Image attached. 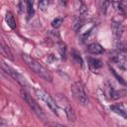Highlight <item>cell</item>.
<instances>
[{
	"instance_id": "cell-1",
	"label": "cell",
	"mask_w": 127,
	"mask_h": 127,
	"mask_svg": "<svg viewBox=\"0 0 127 127\" xmlns=\"http://www.w3.org/2000/svg\"><path fill=\"white\" fill-rule=\"evenodd\" d=\"M22 58L24 60V62L27 64V65L37 74L39 75L41 78L47 80V81H52L53 80V75L51 73V71L46 68L44 65H42L38 61H36L34 58L26 55V54H22Z\"/></svg>"
},
{
	"instance_id": "cell-2",
	"label": "cell",
	"mask_w": 127,
	"mask_h": 127,
	"mask_svg": "<svg viewBox=\"0 0 127 127\" xmlns=\"http://www.w3.org/2000/svg\"><path fill=\"white\" fill-rule=\"evenodd\" d=\"M71 92L73 94V97L78 102H80L81 104H86L88 102V97L86 95V92H85L84 87H83L81 82L76 81V82L72 83V85H71Z\"/></svg>"
},
{
	"instance_id": "cell-3",
	"label": "cell",
	"mask_w": 127,
	"mask_h": 127,
	"mask_svg": "<svg viewBox=\"0 0 127 127\" xmlns=\"http://www.w3.org/2000/svg\"><path fill=\"white\" fill-rule=\"evenodd\" d=\"M21 94H22L24 100L26 101V103H27V104L30 106V108L37 114V116L40 117V118H42V119H45V114H44L42 108L40 107V105L35 101V99H34L28 92H26V91H24V90H21Z\"/></svg>"
},
{
	"instance_id": "cell-4",
	"label": "cell",
	"mask_w": 127,
	"mask_h": 127,
	"mask_svg": "<svg viewBox=\"0 0 127 127\" xmlns=\"http://www.w3.org/2000/svg\"><path fill=\"white\" fill-rule=\"evenodd\" d=\"M35 93H36V95H37L39 98H41V99L50 107V109H51L55 114H58V105H57L55 99H54L48 92H46L45 90H42V89H35Z\"/></svg>"
},
{
	"instance_id": "cell-5",
	"label": "cell",
	"mask_w": 127,
	"mask_h": 127,
	"mask_svg": "<svg viewBox=\"0 0 127 127\" xmlns=\"http://www.w3.org/2000/svg\"><path fill=\"white\" fill-rule=\"evenodd\" d=\"M0 67H1L6 73H8L9 75H11L13 78H15V79H16L19 83H21L22 85L26 84V83H25V78H24L20 73H18L17 70H15L14 68H12L11 66H9L8 64H6L5 63L0 62Z\"/></svg>"
},
{
	"instance_id": "cell-6",
	"label": "cell",
	"mask_w": 127,
	"mask_h": 127,
	"mask_svg": "<svg viewBox=\"0 0 127 127\" xmlns=\"http://www.w3.org/2000/svg\"><path fill=\"white\" fill-rule=\"evenodd\" d=\"M113 62L118 64L119 67L122 69H126V51H116L115 54L112 56Z\"/></svg>"
},
{
	"instance_id": "cell-7",
	"label": "cell",
	"mask_w": 127,
	"mask_h": 127,
	"mask_svg": "<svg viewBox=\"0 0 127 127\" xmlns=\"http://www.w3.org/2000/svg\"><path fill=\"white\" fill-rule=\"evenodd\" d=\"M87 64H88V66L92 72L97 73V72H99V70L102 67V62L98 59H95V58H88Z\"/></svg>"
},
{
	"instance_id": "cell-8",
	"label": "cell",
	"mask_w": 127,
	"mask_h": 127,
	"mask_svg": "<svg viewBox=\"0 0 127 127\" xmlns=\"http://www.w3.org/2000/svg\"><path fill=\"white\" fill-rule=\"evenodd\" d=\"M110 109L113 112H115V113L119 114L120 116H122L123 118H126V104L125 103L121 102V103L112 104L110 106Z\"/></svg>"
},
{
	"instance_id": "cell-9",
	"label": "cell",
	"mask_w": 127,
	"mask_h": 127,
	"mask_svg": "<svg viewBox=\"0 0 127 127\" xmlns=\"http://www.w3.org/2000/svg\"><path fill=\"white\" fill-rule=\"evenodd\" d=\"M111 30L113 32V35L116 37V38H120L123 34V31H124V27L122 25L121 22L119 21H113L112 24H111Z\"/></svg>"
},
{
	"instance_id": "cell-10",
	"label": "cell",
	"mask_w": 127,
	"mask_h": 127,
	"mask_svg": "<svg viewBox=\"0 0 127 127\" xmlns=\"http://www.w3.org/2000/svg\"><path fill=\"white\" fill-rule=\"evenodd\" d=\"M87 51L90 53V54H93V55H99V54H102L104 52V49L102 48V46L98 43H92L90 44L88 47H87Z\"/></svg>"
},
{
	"instance_id": "cell-11",
	"label": "cell",
	"mask_w": 127,
	"mask_h": 127,
	"mask_svg": "<svg viewBox=\"0 0 127 127\" xmlns=\"http://www.w3.org/2000/svg\"><path fill=\"white\" fill-rule=\"evenodd\" d=\"M0 54H1L2 56H4L5 58L11 60V61L14 60L13 54H12V52L10 51V49H9L4 43H2V42H0Z\"/></svg>"
},
{
	"instance_id": "cell-12",
	"label": "cell",
	"mask_w": 127,
	"mask_h": 127,
	"mask_svg": "<svg viewBox=\"0 0 127 127\" xmlns=\"http://www.w3.org/2000/svg\"><path fill=\"white\" fill-rule=\"evenodd\" d=\"M64 112H65V115H66L67 119H68L70 122H74V121H75L76 115H75L74 109L71 107V105L66 104V105L64 106Z\"/></svg>"
},
{
	"instance_id": "cell-13",
	"label": "cell",
	"mask_w": 127,
	"mask_h": 127,
	"mask_svg": "<svg viewBox=\"0 0 127 127\" xmlns=\"http://www.w3.org/2000/svg\"><path fill=\"white\" fill-rule=\"evenodd\" d=\"M5 21L7 23V25L11 28V29H15L16 28V21L14 19V16L11 12H7L5 15Z\"/></svg>"
},
{
	"instance_id": "cell-14",
	"label": "cell",
	"mask_w": 127,
	"mask_h": 127,
	"mask_svg": "<svg viewBox=\"0 0 127 127\" xmlns=\"http://www.w3.org/2000/svg\"><path fill=\"white\" fill-rule=\"evenodd\" d=\"M125 90L124 89H122V90H114V89H112L111 88V90H110V98L111 99H117V98H120V97H123V96H125Z\"/></svg>"
},
{
	"instance_id": "cell-15",
	"label": "cell",
	"mask_w": 127,
	"mask_h": 127,
	"mask_svg": "<svg viewBox=\"0 0 127 127\" xmlns=\"http://www.w3.org/2000/svg\"><path fill=\"white\" fill-rule=\"evenodd\" d=\"M71 59L74 61L75 64H79L80 66L82 65V60H81V57H80L79 53H78L76 50H74V49L71 50Z\"/></svg>"
},
{
	"instance_id": "cell-16",
	"label": "cell",
	"mask_w": 127,
	"mask_h": 127,
	"mask_svg": "<svg viewBox=\"0 0 127 127\" xmlns=\"http://www.w3.org/2000/svg\"><path fill=\"white\" fill-rule=\"evenodd\" d=\"M58 50H59V53H60L61 57L63 59H64L65 55H66V46H65V44H64L63 42H60L58 44Z\"/></svg>"
},
{
	"instance_id": "cell-17",
	"label": "cell",
	"mask_w": 127,
	"mask_h": 127,
	"mask_svg": "<svg viewBox=\"0 0 127 127\" xmlns=\"http://www.w3.org/2000/svg\"><path fill=\"white\" fill-rule=\"evenodd\" d=\"M83 24H84V22H83V20H82L81 18L75 19V20L73 21V23H72V29H73L74 31H79L80 28L83 26Z\"/></svg>"
},
{
	"instance_id": "cell-18",
	"label": "cell",
	"mask_w": 127,
	"mask_h": 127,
	"mask_svg": "<svg viewBox=\"0 0 127 127\" xmlns=\"http://www.w3.org/2000/svg\"><path fill=\"white\" fill-rule=\"evenodd\" d=\"M26 10L28 14V18H31L34 15V8H33V2L27 1L26 2Z\"/></svg>"
},
{
	"instance_id": "cell-19",
	"label": "cell",
	"mask_w": 127,
	"mask_h": 127,
	"mask_svg": "<svg viewBox=\"0 0 127 127\" xmlns=\"http://www.w3.org/2000/svg\"><path fill=\"white\" fill-rule=\"evenodd\" d=\"M63 22H64V19H63V18H56V19H54L53 22H52V27L57 29V28H59V27L63 24Z\"/></svg>"
},
{
	"instance_id": "cell-20",
	"label": "cell",
	"mask_w": 127,
	"mask_h": 127,
	"mask_svg": "<svg viewBox=\"0 0 127 127\" xmlns=\"http://www.w3.org/2000/svg\"><path fill=\"white\" fill-rule=\"evenodd\" d=\"M48 5H49V2L47 0H44V1H41L39 3V8L42 10V11H45L47 8H48Z\"/></svg>"
},
{
	"instance_id": "cell-21",
	"label": "cell",
	"mask_w": 127,
	"mask_h": 127,
	"mask_svg": "<svg viewBox=\"0 0 127 127\" xmlns=\"http://www.w3.org/2000/svg\"><path fill=\"white\" fill-rule=\"evenodd\" d=\"M109 4H110L109 2H102V3H101V6H100V10H101V12H102V13H104V14H105V12H106V9H107V6H108Z\"/></svg>"
},
{
	"instance_id": "cell-22",
	"label": "cell",
	"mask_w": 127,
	"mask_h": 127,
	"mask_svg": "<svg viewBox=\"0 0 127 127\" xmlns=\"http://www.w3.org/2000/svg\"><path fill=\"white\" fill-rule=\"evenodd\" d=\"M48 127H67V126H64V125H62L59 123H51L48 125Z\"/></svg>"
}]
</instances>
